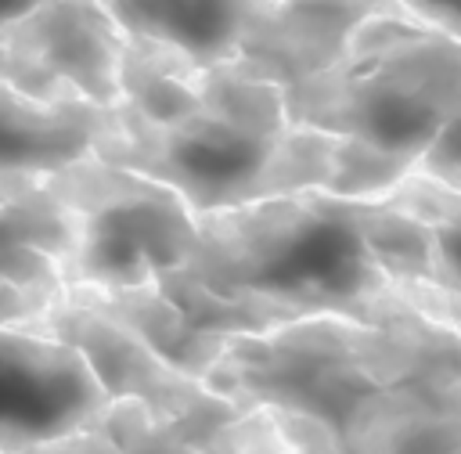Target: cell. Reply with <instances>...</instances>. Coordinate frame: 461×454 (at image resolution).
<instances>
[{"mask_svg": "<svg viewBox=\"0 0 461 454\" xmlns=\"http://www.w3.org/2000/svg\"><path fill=\"white\" fill-rule=\"evenodd\" d=\"M411 177H425L432 184H443L450 191H461V108L443 126V133L432 141V148L421 155Z\"/></svg>", "mask_w": 461, "mask_h": 454, "instance_id": "15", "label": "cell"}, {"mask_svg": "<svg viewBox=\"0 0 461 454\" xmlns=\"http://www.w3.org/2000/svg\"><path fill=\"white\" fill-rule=\"evenodd\" d=\"M126 36L198 65H230L274 0H101Z\"/></svg>", "mask_w": 461, "mask_h": 454, "instance_id": "13", "label": "cell"}, {"mask_svg": "<svg viewBox=\"0 0 461 454\" xmlns=\"http://www.w3.org/2000/svg\"><path fill=\"white\" fill-rule=\"evenodd\" d=\"M385 198L407 205L429 227L432 270H436L443 317L461 335V191H450V187L432 184L425 177H407Z\"/></svg>", "mask_w": 461, "mask_h": 454, "instance_id": "14", "label": "cell"}, {"mask_svg": "<svg viewBox=\"0 0 461 454\" xmlns=\"http://www.w3.org/2000/svg\"><path fill=\"white\" fill-rule=\"evenodd\" d=\"M18 184H25V180H22V177H0V198H4L7 191H14ZM0 324H29V321H25V313H22V310H18L4 292H0Z\"/></svg>", "mask_w": 461, "mask_h": 454, "instance_id": "17", "label": "cell"}, {"mask_svg": "<svg viewBox=\"0 0 461 454\" xmlns=\"http://www.w3.org/2000/svg\"><path fill=\"white\" fill-rule=\"evenodd\" d=\"M393 11L403 7L396 0H274L230 65L285 94L335 65L371 18Z\"/></svg>", "mask_w": 461, "mask_h": 454, "instance_id": "10", "label": "cell"}, {"mask_svg": "<svg viewBox=\"0 0 461 454\" xmlns=\"http://www.w3.org/2000/svg\"><path fill=\"white\" fill-rule=\"evenodd\" d=\"M411 18L461 40V0H396Z\"/></svg>", "mask_w": 461, "mask_h": 454, "instance_id": "16", "label": "cell"}, {"mask_svg": "<svg viewBox=\"0 0 461 454\" xmlns=\"http://www.w3.org/2000/svg\"><path fill=\"white\" fill-rule=\"evenodd\" d=\"M126 40L101 0H43L0 32V79L32 97L115 108Z\"/></svg>", "mask_w": 461, "mask_h": 454, "instance_id": "7", "label": "cell"}, {"mask_svg": "<svg viewBox=\"0 0 461 454\" xmlns=\"http://www.w3.org/2000/svg\"><path fill=\"white\" fill-rule=\"evenodd\" d=\"M108 407L72 342L40 324H0V454H36L86 432Z\"/></svg>", "mask_w": 461, "mask_h": 454, "instance_id": "8", "label": "cell"}, {"mask_svg": "<svg viewBox=\"0 0 461 454\" xmlns=\"http://www.w3.org/2000/svg\"><path fill=\"white\" fill-rule=\"evenodd\" d=\"M104 119L108 108L68 97H32L0 79V177L43 180L90 159Z\"/></svg>", "mask_w": 461, "mask_h": 454, "instance_id": "12", "label": "cell"}, {"mask_svg": "<svg viewBox=\"0 0 461 454\" xmlns=\"http://www.w3.org/2000/svg\"><path fill=\"white\" fill-rule=\"evenodd\" d=\"M454 339L457 331L436 321L306 317L230 339L205 386L267 414L295 454H342L353 422Z\"/></svg>", "mask_w": 461, "mask_h": 454, "instance_id": "3", "label": "cell"}, {"mask_svg": "<svg viewBox=\"0 0 461 454\" xmlns=\"http://www.w3.org/2000/svg\"><path fill=\"white\" fill-rule=\"evenodd\" d=\"M43 184L68 205L76 227L68 292L140 288L184 267L198 245V213L173 187L97 155L43 177Z\"/></svg>", "mask_w": 461, "mask_h": 454, "instance_id": "6", "label": "cell"}, {"mask_svg": "<svg viewBox=\"0 0 461 454\" xmlns=\"http://www.w3.org/2000/svg\"><path fill=\"white\" fill-rule=\"evenodd\" d=\"M36 4H43V0H0V32H4L11 22H18L25 11H32Z\"/></svg>", "mask_w": 461, "mask_h": 454, "instance_id": "18", "label": "cell"}, {"mask_svg": "<svg viewBox=\"0 0 461 454\" xmlns=\"http://www.w3.org/2000/svg\"><path fill=\"white\" fill-rule=\"evenodd\" d=\"M72 249V213L43 180H25L0 198V292L29 324L65 299Z\"/></svg>", "mask_w": 461, "mask_h": 454, "instance_id": "11", "label": "cell"}, {"mask_svg": "<svg viewBox=\"0 0 461 454\" xmlns=\"http://www.w3.org/2000/svg\"><path fill=\"white\" fill-rule=\"evenodd\" d=\"M285 108L375 159L400 187L461 108V40L407 11L378 14L335 65L285 90Z\"/></svg>", "mask_w": 461, "mask_h": 454, "instance_id": "4", "label": "cell"}, {"mask_svg": "<svg viewBox=\"0 0 461 454\" xmlns=\"http://www.w3.org/2000/svg\"><path fill=\"white\" fill-rule=\"evenodd\" d=\"M184 270L281 324L306 317L447 324L429 227L393 198L299 191L202 213Z\"/></svg>", "mask_w": 461, "mask_h": 454, "instance_id": "1", "label": "cell"}, {"mask_svg": "<svg viewBox=\"0 0 461 454\" xmlns=\"http://www.w3.org/2000/svg\"><path fill=\"white\" fill-rule=\"evenodd\" d=\"M119 83L94 155L173 187L198 216L339 187L346 141L292 123L285 94L234 65L130 36Z\"/></svg>", "mask_w": 461, "mask_h": 454, "instance_id": "2", "label": "cell"}, {"mask_svg": "<svg viewBox=\"0 0 461 454\" xmlns=\"http://www.w3.org/2000/svg\"><path fill=\"white\" fill-rule=\"evenodd\" d=\"M83 306H94L119 324H126L140 342H148L158 357L176 364L180 371L205 382L209 368L223 353V346L238 335L277 328L281 321L252 303L227 299L191 277L184 267L158 274L155 281L126 292H68Z\"/></svg>", "mask_w": 461, "mask_h": 454, "instance_id": "9", "label": "cell"}, {"mask_svg": "<svg viewBox=\"0 0 461 454\" xmlns=\"http://www.w3.org/2000/svg\"><path fill=\"white\" fill-rule=\"evenodd\" d=\"M36 324L86 357L112 404L140 407L162 432L198 454H295L288 436L267 414L241 411L202 378L158 357L115 317L76 299H61Z\"/></svg>", "mask_w": 461, "mask_h": 454, "instance_id": "5", "label": "cell"}]
</instances>
